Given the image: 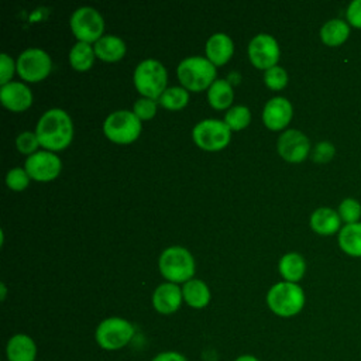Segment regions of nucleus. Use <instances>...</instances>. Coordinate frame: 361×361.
Instances as JSON below:
<instances>
[{"instance_id":"obj_20","label":"nucleus","mask_w":361,"mask_h":361,"mask_svg":"<svg viewBox=\"0 0 361 361\" xmlns=\"http://www.w3.org/2000/svg\"><path fill=\"white\" fill-rule=\"evenodd\" d=\"M93 49L99 59L106 62H116L124 56L126 44L120 37L103 35L97 42H94Z\"/></svg>"},{"instance_id":"obj_29","label":"nucleus","mask_w":361,"mask_h":361,"mask_svg":"<svg viewBox=\"0 0 361 361\" xmlns=\"http://www.w3.org/2000/svg\"><path fill=\"white\" fill-rule=\"evenodd\" d=\"M338 214H340L341 220H344L347 224L358 223V220L361 217V204H360V202L353 199V197L344 199L338 206Z\"/></svg>"},{"instance_id":"obj_15","label":"nucleus","mask_w":361,"mask_h":361,"mask_svg":"<svg viewBox=\"0 0 361 361\" xmlns=\"http://www.w3.org/2000/svg\"><path fill=\"white\" fill-rule=\"evenodd\" d=\"M0 100L11 111H24L32 103V93L27 85L11 80L0 87Z\"/></svg>"},{"instance_id":"obj_26","label":"nucleus","mask_w":361,"mask_h":361,"mask_svg":"<svg viewBox=\"0 0 361 361\" xmlns=\"http://www.w3.org/2000/svg\"><path fill=\"white\" fill-rule=\"evenodd\" d=\"M94 58H96L94 49L87 42L78 41L71 48V52H69V62H71L72 68L79 72H85V71L90 69L94 62Z\"/></svg>"},{"instance_id":"obj_17","label":"nucleus","mask_w":361,"mask_h":361,"mask_svg":"<svg viewBox=\"0 0 361 361\" xmlns=\"http://www.w3.org/2000/svg\"><path fill=\"white\" fill-rule=\"evenodd\" d=\"M6 355L8 361H35L37 344L28 334H14L7 341Z\"/></svg>"},{"instance_id":"obj_11","label":"nucleus","mask_w":361,"mask_h":361,"mask_svg":"<svg viewBox=\"0 0 361 361\" xmlns=\"http://www.w3.org/2000/svg\"><path fill=\"white\" fill-rule=\"evenodd\" d=\"M279 54V45L269 34H258L248 44V58L258 69L268 71L269 68L276 66Z\"/></svg>"},{"instance_id":"obj_32","label":"nucleus","mask_w":361,"mask_h":361,"mask_svg":"<svg viewBox=\"0 0 361 361\" xmlns=\"http://www.w3.org/2000/svg\"><path fill=\"white\" fill-rule=\"evenodd\" d=\"M16 145L21 154H27L30 157L34 152H37L35 149L39 147V141H38L35 133L24 131L21 134H18V137L16 140Z\"/></svg>"},{"instance_id":"obj_3","label":"nucleus","mask_w":361,"mask_h":361,"mask_svg":"<svg viewBox=\"0 0 361 361\" xmlns=\"http://www.w3.org/2000/svg\"><path fill=\"white\" fill-rule=\"evenodd\" d=\"M305 292L293 282H278L267 293L268 307L281 317H292L305 306Z\"/></svg>"},{"instance_id":"obj_5","label":"nucleus","mask_w":361,"mask_h":361,"mask_svg":"<svg viewBox=\"0 0 361 361\" xmlns=\"http://www.w3.org/2000/svg\"><path fill=\"white\" fill-rule=\"evenodd\" d=\"M134 86L144 97L158 100L166 90V69L157 59L140 62L134 71Z\"/></svg>"},{"instance_id":"obj_36","label":"nucleus","mask_w":361,"mask_h":361,"mask_svg":"<svg viewBox=\"0 0 361 361\" xmlns=\"http://www.w3.org/2000/svg\"><path fill=\"white\" fill-rule=\"evenodd\" d=\"M347 21L355 27L361 28V0H353L347 7Z\"/></svg>"},{"instance_id":"obj_38","label":"nucleus","mask_w":361,"mask_h":361,"mask_svg":"<svg viewBox=\"0 0 361 361\" xmlns=\"http://www.w3.org/2000/svg\"><path fill=\"white\" fill-rule=\"evenodd\" d=\"M234 361H259L257 357L254 355H250V354H244V355H240L237 357Z\"/></svg>"},{"instance_id":"obj_33","label":"nucleus","mask_w":361,"mask_h":361,"mask_svg":"<svg viewBox=\"0 0 361 361\" xmlns=\"http://www.w3.org/2000/svg\"><path fill=\"white\" fill-rule=\"evenodd\" d=\"M133 113L140 118V120H149L155 116L157 113V100L148 99V97H141L134 103Z\"/></svg>"},{"instance_id":"obj_37","label":"nucleus","mask_w":361,"mask_h":361,"mask_svg":"<svg viewBox=\"0 0 361 361\" xmlns=\"http://www.w3.org/2000/svg\"><path fill=\"white\" fill-rule=\"evenodd\" d=\"M152 361H188V358L176 351H164L157 354Z\"/></svg>"},{"instance_id":"obj_9","label":"nucleus","mask_w":361,"mask_h":361,"mask_svg":"<svg viewBox=\"0 0 361 361\" xmlns=\"http://www.w3.org/2000/svg\"><path fill=\"white\" fill-rule=\"evenodd\" d=\"M71 30L80 42H97L104 31L102 14L89 6L76 8L71 16Z\"/></svg>"},{"instance_id":"obj_6","label":"nucleus","mask_w":361,"mask_h":361,"mask_svg":"<svg viewBox=\"0 0 361 361\" xmlns=\"http://www.w3.org/2000/svg\"><path fill=\"white\" fill-rule=\"evenodd\" d=\"M134 336V326L123 317H107L99 323L94 338L100 348L116 351L126 347Z\"/></svg>"},{"instance_id":"obj_10","label":"nucleus","mask_w":361,"mask_h":361,"mask_svg":"<svg viewBox=\"0 0 361 361\" xmlns=\"http://www.w3.org/2000/svg\"><path fill=\"white\" fill-rule=\"evenodd\" d=\"M17 73L27 82H41L52 68L49 55L39 48H28L20 54L17 62Z\"/></svg>"},{"instance_id":"obj_1","label":"nucleus","mask_w":361,"mask_h":361,"mask_svg":"<svg viewBox=\"0 0 361 361\" xmlns=\"http://www.w3.org/2000/svg\"><path fill=\"white\" fill-rule=\"evenodd\" d=\"M35 134L45 151H62L72 141L73 124L65 110L51 109L41 116Z\"/></svg>"},{"instance_id":"obj_7","label":"nucleus","mask_w":361,"mask_h":361,"mask_svg":"<svg viewBox=\"0 0 361 361\" xmlns=\"http://www.w3.org/2000/svg\"><path fill=\"white\" fill-rule=\"evenodd\" d=\"M104 135L117 144H130L141 133V120L130 110H117L103 123Z\"/></svg>"},{"instance_id":"obj_16","label":"nucleus","mask_w":361,"mask_h":361,"mask_svg":"<svg viewBox=\"0 0 361 361\" xmlns=\"http://www.w3.org/2000/svg\"><path fill=\"white\" fill-rule=\"evenodd\" d=\"M183 300L182 289L172 282L158 285L152 295V306L158 313L171 314L175 313Z\"/></svg>"},{"instance_id":"obj_22","label":"nucleus","mask_w":361,"mask_h":361,"mask_svg":"<svg viewBox=\"0 0 361 361\" xmlns=\"http://www.w3.org/2000/svg\"><path fill=\"white\" fill-rule=\"evenodd\" d=\"M279 274L286 282L296 283L300 281L306 271V262L305 258L298 252H288L279 259L278 265Z\"/></svg>"},{"instance_id":"obj_18","label":"nucleus","mask_w":361,"mask_h":361,"mask_svg":"<svg viewBox=\"0 0 361 361\" xmlns=\"http://www.w3.org/2000/svg\"><path fill=\"white\" fill-rule=\"evenodd\" d=\"M233 52V41L224 32L213 34L206 42V56L214 66L224 65L231 58Z\"/></svg>"},{"instance_id":"obj_27","label":"nucleus","mask_w":361,"mask_h":361,"mask_svg":"<svg viewBox=\"0 0 361 361\" xmlns=\"http://www.w3.org/2000/svg\"><path fill=\"white\" fill-rule=\"evenodd\" d=\"M159 104L168 110H180L189 102V93L185 87L172 86L166 87V90L158 99Z\"/></svg>"},{"instance_id":"obj_13","label":"nucleus","mask_w":361,"mask_h":361,"mask_svg":"<svg viewBox=\"0 0 361 361\" xmlns=\"http://www.w3.org/2000/svg\"><path fill=\"white\" fill-rule=\"evenodd\" d=\"M278 154L288 162H302L310 152L309 138L299 130L290 128L283 131L276 142Z\"/></svg>"},{"instance_id":"obj_19","label":"nucleus","mask_w":361,"mask_h":361,"mask_svg":"<svg viewBox=\"0 0 361 361\" xmlns=\"http://www.w3.org/2000/svg\"><path fill=\"white\" fill-rule=\"evenodd\" d=\"M341 217L338 212L330 207H319L310 216V227L320 235H331L341 230Z\"/></svg>"},{"instance_id":"obj_4","label":"nucleus","mask_w":361,"mask_h":361,"mask_svg":"<svg viewBox=\"0 0 361 361\" xmlns=\"http://www.w3.org/2000/svg\"><path fill=\"white\" fill-rule=\"evenodd\" d=\"M162 276L172 283L188 282L195 274V259L192 254L179 245L165 248L158 259Z\"/></svg>"},{"instance_id":"obj_39","label":"nucleus","mask_w":361,"mask_h":361,"mask_svg":"<svg viewBox=\"0 0 361 361\" xmlns=\"http://www.w3.org/2000/svg\"><path fill=\"white\" fill-rule=\"evenodd\" d=\"M0 288H1V300H4V298H6V285L1 282Z\"/></svg>"},{"instance_id":"obj_23","label":"nucleus","mask_w":361,"mask_h":361,"mask_svg":"<svg viewBox=\"0 0 361 361\" xmlns=\"http://www.w3.org/2000/svg\"><path fill=\"white\" fill-rule=\"evenodd\" d=\"M350 35V25L341 18H331L320 28V38L329 47L341 45Z\"/></svg>"},{"instance_id":"obj_28","label":"nucleus","mask_w":361,"mask_h":361,"mask_svg":"<svg viewBox=\"0 0 361 361\" xmlns=\"http://www.w3.org/2000/svg\"><path fill=\"white\" fill-rule=\"evenodd\" d=\"M251 121V113L245 106H234L227 110L224 116V123L230 130L238 131L245 128Z\"/></svg>"},{"instance_id":"obj_31","label":"nucleus","mask_w":361,"mask_h":361,"mask_svg":"<svg viewBox=\"0 0 361 361\" xmlns=\"http://www.w3.org/2000/svg\"><path fill=\"white\" fill-rule=\"evenodd\" d=\"M30 175L27 173L25 169L23 168H13L7 172L6 175V183L7 186L11 189V190H16V192H20V190H24L28 183H30Z\"/></svg>"},{"instance_id":"obj_8","label":"nucleus","mask_w":361,"mask_h":361,"mask_svg":"<svg viewBox=\"0 0 361 361\" xmlns=\"http://www.w3.org/2000/svg\"><path fill=\"white\" fill-rule=\"evenodd\" d=\"M192 137L199 148L204 151H220L228 145L231 130L221 120L206 118L193 127Z\"/></svg>"},{"instance_id":"obj_21","label":"nucleus","mask_w":361,"mask_h":361,"mask_svg":"<svg viewBox=\"0 0 361 361\" xmlns=\"http://www.w3.org/2000/svg\"><path fill=\"white\" fill-rule=\"evenodd\" d=\"M183 300L195 309H203L210 302V290L207 285L200 279H190L182 286Z\"/></svg>"},{"instance_id":"obj_30","label":"nucleus","mask_w":361,"mask_h":361,"mask_svg":"<svg viewBox=\"0 0 361 361\" xmlns=\"http://www.w3.org/2000/svg\"><path fill=\"white\" fill-rule=\"evenodd\" d=\"M264 82L271 90H281L288 83V73L282 66H272L264 73Z\"/></svg>"},{"instance_id":"obj_25","label":"nucleus","mask_w":361,"mask_h":361,"mask_svg":"<svg viewBox=\"0 0 361 361\" xmlns=\"http://www.w3.org/2000/svg\"><path fill=\"white\" fill-rule=\"evenodd\" d=\"M234 93L228 80L216 79L207 90V100L213 109L223 110L228 107L233 102Z\"/></svg>"},{"instance_id":"obj_12","label":"nucleus","mask_w":361,"mask_h":361,"mask_svg":"<svg viewBox=\"0 0 361 361\" xmlns=\"http://www.w3.org/2000/svg\"><path fill=\"white\" fill-rule=\"evenodd\" d=\"M24 169L31 179L38 182H49L59 175L62 162L51 151H37L25 159Z\"/></svg>"},{"instance_id":"obj_2","label":"nucleus","mask_w":361,"mask_h":361,"mask_svg":"<svg viewBox=\"0 0 361 361\" xmlns=\"http://www.w3.org/2000/svg\"><path fill=\"white\" fill-rule=\"evenodd\" d=\"M178 79L186 90L202 92L216 80V66L203 56H188L180 61L176 69Z\"/></svg>"},{"instance_id":"obj_35","label":"nucleus","mask_w":361,"mask_h":361,"mask_svg":"<svg viewBox=\"0 0 361 361\" xmlns=\"http://www.w3.org/2000/svg\"><path fill=\"white\" fill-rule=\"evenodd\" d=\"M14 71H17V65L14 63V61L7 54H1L0 55V85L1 86L11 82Z\"/></svg>"},{"instance_id":"obj_24","label":"nucleus","mask_w":361,"mask_h":361,"mask_svg":"<svg viewBox=\"0 0 361 361\" xmlns=\"http://www.w3.org/2000/svg\"><path fill=\"white\" fill-rule=\"evenodd\" d=\"M338 245L340 248L351 255L361 257V223H351L341 227L338 233Z\"/></svg>"},{"instance_id":"obj_14","label":"nucleus","mask_w":361,"mask_h":361,"mask_svg":"<svg viewBox=\"0 0 361 361\" xmlns=\"http://www.w3.org/2000/svg\"><path fill=\"white\" fill-rule=\"evenodd\" d=\"M293 114V109L290 102L286 97L276 96L269 99L262 110V121L267 128L272 131H278L285 128Z\"/></svg>"},{"instance_id":"obj_34","label":"nucleus","mask_w":361,"mask_h":361,"mask_svg":"<svg viewBox=\"0 0 361 361\" xmlns=\"http://www.w3.org/2000/svg\"><path fill=\"white\" fill-rule=\"evenodd\" d=\"M336 154V148L331 142L329 141H322L319 144H316V147L313 148L312 151V159L314 162H319V164H324V162H329L331 161V158L334 157Z\"/></svg>"}]
</instances>
